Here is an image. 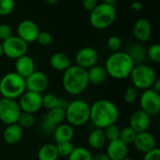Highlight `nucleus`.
Segmentation results:
<instances>
[{
	"mask_svg": "<svg viewBox=\"0 0 160 160\" xmlns=\"http://www.w3.org/2000/svg\"><path fill=\"white\" fill-rule=\"evenodd\" d=\"M119 118V110L111 100L98 99L90 106V121L96 128L104 129L114 125Z\"/></svg>",
	"mask_w": 160,
	"mask_h": 160,
	"instance_id": "f257e3e1",
	"label": "nucleus"
},
{
	"mask_svg": "<svg viewBox=\"0 0 160 160\" xmlns=\"http://www.w3.org/2000/svg\"><path fill=\"white\" fill-rule=\"evenodd\" d=\"M135 64L127 52H112L106 60L105 69L107 74L116 80H125L130 76Z\"/></svg>",
	"mask_w": 160,
	"mask_h": 160,
	"instance_id": "f03ea898",
	"label": "nucleus"
},
{
	"mask_svg": "<svg viewBox=\"0 0 160 160\" xmlns=\"http://www.w3.org/2000/svg\"><path fill=\"white\" fill-rule=\"evenodd\" d=\"M62 84L68 94L71 96L81 95L89 85L87 70L76 65L70 66L63 74Z\"/></svg>",
	"mask_w": 160,
	"mask_h": 160,
	"instance_id": "7ed1b4c3",
	"label": "nucleus"
},
{
	"mask_svg": "<svg viewBox=\"0 0 160 160\" xmlns=\"http://www.w3.org/2000/svg\"><path fill=\"white\" fill-rule=\"evenodd\" d=\"M65 120L71 127H82L90 121V105L82 99L68 102L65 110Z\"/></svg>",
	"mask_w": 160,
	"mask_h": 160,
	"instance_id": "20e7f679",
	"label": "nucleus"
},
{
	"mask_svg": "<svg viewBox=\"0 0 160 160\" xmlns=\"http://www.w3.org/2000/svg\"><path fill=\"white\" fill-rule=\"evenodd\" d=\"M25 81L16 72H8L0 79V95L4 98L14 99L25 92Z\"/></svg>",
	"mask_w": 160,
	"mask_h": 160,
	"instance_id": "39448f33",
	"label": "nucleus"
},
{
	"mask_svg": "<svg viewBox=\"0 0 160 160\" xmlns=\"http://www.w3.org/2000/svg\"><path fill=\"white\" fill-rule=\"evenodd\" d=\"M115 18L116 9L114 5H111L104 1L102 3H98L90 12L89 22L93 27L101 30L110 27L114 22Z\"/></svg>",
	"mask_w": 160,
	"mask_h": 160,
	"instance_id": "423d86ee",
	"label": "nucleus"
},
{
	"mask_svg": "<svg viewBox=\"0 0 160 160\" xmlns=\"http://www.w3.org/2000/svg\"><path fill=\"white\" fill-rule=\"evenodd\" d=\"M129 77L133 84L132 86L142 91L151 89L158 79L156 70L146 64L135 65Z\"/></svg>",
	"mask_w": 160,
	"mask_h": 160,
	"instance_id": "0eeeda50",
	"label": "nucleus"
},
{
	"mask_svg": "<svg viewBox=\"0 0 160 160\" xmlns=\"http://www.w3.org/2000/svg\"><path fill=\"white\" fill-rule=\"evenodd\" d=\"M22 113L17 100L0 98V121L6 126L17 124Z\"/></svg>",
	"mask_w": 160,
	"mask_h": 160,
	"instance_id": "6e6552de",
	"label": "nucleus"
},
{
	"mask_svg": "<svg viewBox=\"0 0 160 160\" xmlns=\"http://www.w3.org/2000/svg\"><path fill=\"white\" fill-rule=\"evenodd\" d=\"M1 44L3 54L15 60L25 55L28 50V44L17 36H11Z\"/></svg>",
	"mask_w": 160,
	"mask_h": 160,
	"instance_id": "1a4fd4ad",
	"label": "nucleus"
},
{
	"mask_svg": "<svg viewBox=\"0 0 160 160\" xmlns=\"http://www.w3.org/2000/svg\"><path fill=\"white\" fill-rule=\"evenodd\" d=\"M141 110L150 117L157 116L160 112V95L152 89L144 90L140 98Z\"/></svg>",
	"mask_w": 160,
	"mask_h": 160,
	"instance_id": "9d476101",
	"label": "nucleus"
},
{
	"mask_svg": "<svg viewBox=\"0 0 160 160\" xmlns=\"http://www.w3.org/2000/svg\"><path fill=\"white\" fill-rule=\"evenodd\" d=\"M18 103L22 112L34 114L42 108V95L25 91L20 97Z\"/></svg>",
	"mask_w": 160,
	"mask_h": 160,
	"instance_id": "9b49d317",
	"label": "nucleus"
},
{
	"mask_svg": "<svg viewBox=\"0 0 160 160\" xmlns=\"http://www.w3.org/2000/svg\"><path fill=\"white\" fill-rule=\"evenodd\" d=\"M25 81V90L41 94L43 93L48 85H49V79L47 75L41 71L35 70L31 75L24 79Z\"/></svg>",
	"mask_w": 160,
	"mask_h": 160,
	"instance_id": "f8f14e48",
	"label": "nucleus"
},
{
	"mask_svg": "<svg viewBox=\"0 0 160 160\" xmlns=\"http://www.w3.org/2000/svg\"><path fill=\"white\" fill-rule=\"evenodd\" d=\"M39 32L40 30L38 25L32 20H22L17 26V37H19L27 44L37 41Z\"/></svg>",
	"mask_w": 160,
	"mask_h": 160,
	"instance_id": "ddd939ff",
	"label": "nucleus"
},
{
	"mask_svg": "<svg viewBox=\"0 0 160 160\" xmlns=\"http://www.w3.org/2000/svg\"><path fill=\"white\" fill-rule=\"evenodd\" d=\"M98 60V53L92 47H83L80 49L75 55L76 66L84 68L86 70L96 66Z\"/></svg>",
	"mask_w": 160,
	"mask_h": 160,
	"instance_id": "4468645a",
	"label": "nucleus"
},
{
	"mask_svg": "<svg viewBox=\"0 0 160 160\" xmlns=\"http://www.w3.org/2000/svg\"><path fill=\"white\" fill-rule=\"evenodd\" d=\"M65 120V111L60 108H55L48 111L44 115L42 122V130L45 133L52 134L54 129Z\"/></svg>",
	"mask_w": 160,
	"mask_h": 160,
	"instance_id": "2eb2a0df",
	"label": "nucleus"
},
{
	"mask_svg": "<svg viewBox=\"0 0 160 160\" xmlns=\"http://www.w3.org/2000/svg\"><path fill=\"white\" fill-rule=\"evenodd\" d=\"M133 145L138 152L146 154L157 147V142L154 135L148 131H144L137 133Z\"/></svg>",
	"mask_w": 160,
	"mask_h": 160,
	"instance_id": "dca6fc26",
	"label": "nucleus"
},
{
	"mask_svg": "<svg viewBox=\"0 0 160 160\" xmlns=\"http://www.w3.org/2000/svg\"><path fill=\"white\" fill-rule=\"evenodd\" d=\"M150 123L151 117L141 109L133 112L129 117V127L136 133L147 131L150 127Z\"/></svg>",
	"mask_w": 160,
	"mask_h": 160,
	"instance_id": "f3484780",
	"label": "nucleus"
},
{
	"mask_svg": "<svg viewBox=\"0 0 160 160\" xmlns=\"http://www.w3.org/2000/svg\"><path fill=\"white\" fill-rule=\"evenodd\" d=\"M128 146L121 140L117 139L108 142L106 155L111 160H121L128 157Z\"/></svg>",
	"mask_w": 160,
	"mask_h": 160,
	"instance_id": "a211bd4d",
	"label": "nucleus"
},
{
	"mask_svg": "<svg viewBox=\"0 0 160 160\" xmlns=\"http://www.w3.org/2000/svg\"><path fill=\"white\" fill-rule=\"evenodd\" d=\"M132 33L134 38L140 42H146L152 36V25L146 19H139L134 22Z\"/></svg>",
	"mask_w": 160,
	"mask_h": 160,
	"instance_id": "6ab92c4d",
	"label": "nucleus"
},
{
	"mask_svg": "<svg viewBox=\"0 0 160 160\" xmlns=\"http://www.w3.org/2000/svg\"><path fill=\"white\" fill-rule=\"evenodd\" d=\"M14 68H15L14 72L19 74L23 79L27 78L29 75H31L36 70L34 59L27 54L16 59Z\"/></svg>",
	"mask_w": 160,
	"mask_h": 160,
	"instance_id": "aec40b11",
	"label": "nucleus"
},
{
	"mask_svg": "<svg viewBox=\"0 0 160 160\" xmlns=\"http://www.w3.org/2000/svg\"><path fill=\"white\" fill-rule=\"evenodd\" d=\"M23 129L18 124H12L6 127L3 132V139L8 145L17 144L22 138Z\"/></svg>",
	"mask_w": 160,
	"mask_h": 160,
	"instance_id": "412c9836",
	"label": "nucleus"
},
{
	"mask_svg": "<svg viewBox=\"0 0 160 160\" xmlns=\"http://www.w3.org/2000/svg\"><path fill=\"white\" fill-rule=\"evenodd\" d=\"M74 134L75 131L73 127H71L68 123H63L54 129V131L52 132V137L56 143H61L71 142L74 137Z\"/></svg>",
	"mask_w": 160,
	"mask_h": 160,
	"instance_id": "4be33fe9",
	"label": "nucleus"
},
{
	"mask_svg": "<svg viewBox=\"0 0 160 160\" xmlns=\"http://www.w3.org/2000/svg\"><path fill=\"white\" fill-rule=\"evenodd\" d=\"M50 65L52 69L65 72L71 66V62L67 54L63 52H55L50 58Z\"/></svg>",
	"mask_w": 160,
	"mask_h": 160,
	"instance_id": "5701e85b",
	"label": "nucleus"
},
{
	"mask_svg": "<svg viewBox=\"0 0 160 160\" xmlns=\"http://www.w3.org/2000/svg\"><path fill=\"white\" fill-rule=\"evenodd\" d=\"M87 76L89 84L92 83L94 85H99L106 81L108 74L104 67L96 65L91 68L87 69Z\"/></svg>",
	"mask_w": 160,
	"mask_h": 160,
	"instance_id": "b1692460",
	"label": "nucleus"
},
{
	"mask_svg": "<svg viewBox=\"0 0 160 160\" xmlns=\"http://www.w3.org/2000/svg\"><path fill=\"white\" fill-rule=\"evenodd\" d=\"M87 142H88L90 148H92L94 150L102 149L105 146V144L107 143V140L105 138L103 129H100V128L93 129L88 135Z\"/></svg>",
	"mask_w": 160,
	"mask_h": 160,
	"instance_id": "393cba45",
	"label": "nucleus"
},
{
	"mask_svg": "<svg viewBox=\"0 0 160 160\" xmlns=\"http://www.w3.org/2000/svg\"><path fill=\"white\" fill-rule=\"evenodd\" d=\"M127 53L130 56L135 65L144 64V61L147 58L146 49L140 43H134L130 45L127 51Z\"/></svg>",
	"mask_w": 160,
	"mask_h": 160,
	"instance_id": "a878e982",
	"label": "nucleus"
},
{
	"mask_svg": "<svg viewBox=\"0 0 160 160\" xmlns=\"http://www.w3.org/2000/svg\"><path fill=\"white\" fill-rule=\"evenodd\" d=\"M59 155L56 149V145L53 143H46L42 145L38 151V160H57Z\"/></svg>",
	"mask_w": 160,
	"mask_h": 160,
	"instance_id": "bb28decb",
	"label": "nucleus"
},
{
	"mask_svg": "<svg viewBox=\"0 0 160 160\" xmlns=\"http://www.w3.org/2000/svg\"><path fill=\"white\" fill-rule=\"evenodd\" d=\"M68 158V160H92L93 155L87 148L78 146L74 148V150Z\"/></svg>",
	"mask_w": 160,
	"mask_h": 160,
	"instance_id": "cd10ccee",
	"label": "nucleus"
},
{
	"mask_svg": "<svg viewBox=\"0 0 160 160\" xmlns=\"http://www.w3.org/2000/svg\"><path fill=\"white\" fill-rule=\"evenodd\" d=\"M136 135H137V133L129 126L125 127L124 128L120 129L119 140H121L123 142H125L128 146L129 144H133Z\"/></svg>",
	"mask_w": 160,
	"mask_h": 160,
	"instance_id": "c85d7f7f",
	"label": "nucleus"
},
{
	"mask_svg": "<svg viewBox=\"0 0 160 160\" xmlns=\"http://www.w3.org/2000/svg\"><path fill=\"white\" fill-rule=\"evenodd\" d=\"M58 101H59V98L52 93H48L42 96V107L48 111L57 108Z\"/></svg>",
	"mask_w": 160,
	"mask_h": 160,
	"instance_id": "c756f323",
	"label": "nucleus"
},
{
	"mask_svg": "<svg viewBox=\"0 0 160 160\" xmlns=\"http://www.w3.org/2000/svg\"><path fill=\"white\" fill-rule=\"evenodd\" d=\"M36 123V118L34 116V114L31 113H27V112H22L19 120H18V125L22 128V129H27L32 128Z\"/></svg>",
	"mask_w": 160,
	"mask_h": 160,
	"instance_id": "7c9ffc66",
	"label": "nucleus"
},
{
	"mask_svg": "<svg viewBox=\"0 0 160 160\" xmlns=\"http://www.w3.org/2000/svg\"><path fill=\"white\" fill-rule=\"evenodd\" d=\"M105 138L107 140V142H112L114 140L119 139V135H120V128L117 125H111L109 127H107L106 128L103 129Z\"/></svg>",
	"mask_w": 160,
	"mask_h": 160,
	"instance_id": "2f4dec72",
	"label": "nucleus"
},
{
	"mask_svg": "<svg viewBox=\"0 0 160 160\" xmlns=\"http://www.w3.org/2000/svg\"><path fill=\"white\" fill-rule=\"evenodd\" d=\"M55 145H56V149H57L59 157H63V158H68L75 148V146L72 144L71 142L56 143Z\"/></svg>",
	"mask_w": 160,
	"mask_h": 160,
	"instance_id": "473e14b6",
	"label": "nucleus"
},
{
	"mask_svg": "<svg viewBox=\"0 0 160 160\" xmlns=\"http://www.w3.org/2000/svg\"><path fill=\"white\" fill-rule=\"evenodd\" d=\"M147 57L156 64H158L160 62V45L158 43L152 44L147 50H146Z\"/></svg>",
	"mask_w": 160,
	"mask_h": 160,
	"instance_id": "72a5a7b5",
	"label": "nucleus"
},
{
	"mask_svg": "<svg viewBox=\"0 0 160 160\" xmlns=\"http://www.w3.org/2000/svg\"><path fill=\"white\" fill-rule=\"evenodd\" d=\"M15 8L13 0H0V16L9 15Z\"/></svg>",
	"mask_w": 160,
	"mask_h": 160,
	"instance_id": "f704fd0d",
	"label": "nucleus"
},
{
	"mask_svg": "<svg viewBox=\"0 0 160 160\" xmlns=\"http://www.w3.org/2000/svg\"><path fill=\"white\" fill-rule=\"evenodd\" d=\"M138 96H139V90L135 88L134 86H129L125 91L124 99L127 103L131 104V103H134L138 99Z\"/></svg>",
	"mask_w": 160,
	"mask_h": 160,
	"instance_id": "c9c22d12",
	"label": "nucleus"
},
{
	"mask_svg": "<svg viewBox=\"0 0 160 160\" xmlns=\"http://www.w3.org/2000/svg\"><path fill=\"white\" fill-rule=\"evenodd\" d=\"M122 41L118 36H111L107 41V46L109 50L112 52H116L120 51Z\"/></svg>",
	"mask_w": 160,
	"mask_h": 160,
	"instance_id": "e433bc0d",
	"label": "nucleus"
},
{
	"mask_svg": "<svg viewBox=\"0 0 160 160\" xmlns=\"http://www.w3.org/2000/svg\"><path fill=\"white\" fill-rule=\"evenodd\" d=\"M37 41L41 46H49L52 42V36L47 31H40L37 38Z\"/></svg>",
	"mask_w": 160,
	"mask_h": 160,
	"instance_id": "4c0bfd02",
	"label": "nucleus"
},
{
	"mask_svg": "<svg viewBox=\"0 0 160 160\" xmlns=\"http://www.w3.org/2000/svg\"><path fill=\"white\" fill-rule=\"evenodd\" d=\"M12 36V29L7 23H0V39L2 41L8 39Z\"/></svg>",
	"mask_w": 160,
	"mask_h": 160,
	"instance_id": "58836bf2",
	"label": "nucleus"
},
{
	"mask_svg": "<svg viewBox=\"0 0 160 160\" xmlns=\"http://www.w3.org/2000/svg\"><path fill=\"white\" fill-rule=\"evenodd\" d=\"M142 160H160V150L159 148L156 147L152 151L144 154Z\"/></svg>",
	"mask_w": 160,
	"mask_h": 160,
	"instance_id": "ea45409f",
	"label": "nucleus"
},
{
	"mask_svg": "<svg viewBox=\"0 0 160 160\" xmlns=\"http://www.w3.org/2000/svg\"><path fill=\"white\" fill-rule=\"evenodd\" d=\"M98 4V3L97 0H83V1L82 2V8H83L85 10L89 11V12H91V11L97 7Z\"/></svg>",
	"mask_w": 160,
	"mask_h": 160,
	"instance_id": "a19ab883",
	"label": "nucleus"
},
{
	"mask_svg": "<svg viewBox=\"0 0 160 160\" xmlns=\"http://www.w3.org/2000/svg\"><path fill=\"white\" fill-rule=\"evenodd\" d=\"M131 8L134 10V11H141L142 8H143V4L141 3V2H133L131 4Z\"/></svg>",
	"mask_w": 160,
	"mask_h": 160,
	"instance_id": "79ce46f5",
	"label": "nucleus"
},
{
	"mask_svg": "<svg viewBox=\"0 0 160 160\" xmlns=\"http://www.w3.org/2000/svg\"><path fill=\"white\" fill-rule=\"evenodd\" d=\"M92 160H111L105 153H98L95 156H93Z\"/></svg>",
	"mask_w": 160,
	"mask_h": 160,
	"instance_id": "37998d69",
	"label": "nucleus"
},
{
	"mask_svg": "<svg viewBox=\"0 0 160 160\" xmlns=\"http://www.w3.org/2000/svg\"><path fill=\"white\" fill-rule=\"evenodd\" d=\"M152 90H154L155 92H157V93H159L160 92V80L159 79H157L156 80V82H154V84H153V86H152V88H151Z\"/></svg>",
	"mask_w": 160,
	"mask_h": 160,
	"instance_id": "c03bdc74",
	"label": "nucleus"
},
{
	"mask_svg": "<svg viewBox=\"0 0 160 160\" xmlns=\"http://www.w3.org/2000/svg\"><path fill=\"white\" fill-rule=\"evenodd\" d=\"M46 3L49 5H55V4H57V0H47Z\"/></svg>",
	"mask_w": 160,
	"mask_h": 160,
	"instance_id": "a18cd8bd",
	"label": "nucleus"
},
{
	"mask_svg": "<svg viewBox=\"0 0 160 160\" xmlns=\"http://www.w3.org/2000/svg\"><path fill=\"white\" fill-rule=\"evenodd\" d=\"M2 55H3V50H2V44H1V42H0V59H1V57H2Z\"/></svg>",
	"mask_w": 160,
	"mask_h": 160,
	"instance_id": "49530a36",
	"label": "nucleus"
},
{
	"mask_svg": "<svg viewBox=\"0 0 160 160\" xmlns=\"http://www.w3.org/2000/svg\"><path fill=\"white\" fill-rule=\"evenodd\" d=\"M121 160H132V159H131V158H128V157H127V158H123V159H121Z\"/></svg>",
	"mask_w": 160,
	"mask_h": 160,
	"instance_id": "de8ad7c7",
	"label": "nucleus"
}]
</instances>
